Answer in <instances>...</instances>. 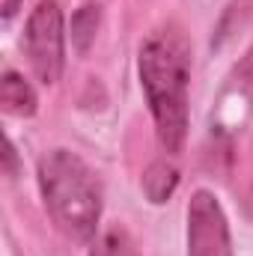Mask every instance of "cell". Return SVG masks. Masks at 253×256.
<instances>
[{
	"label": "cell",
	"instance_id": "1",
	"mask_svg": "<svg viewBox=\"0 0 253 256\" xmlns=\"http://www.w3.org/2000/svg\"><path fill=\"white\" fill-rule=\"evenodd\" d=\"M137 74L161 146L170 155H179L190 126V42L179 24L167 21L143 39Z\"/></svg>",
	"mask_w": 253,
	"mask_h": 256
},
{
	"label": "cell",
	"instance_id": "2",
	"mask_svg": "<svg viewBox=\"0 0 253 256\" xmlns=\"http://www.w3.org/2000/svg\"><path fill=\"white\" fill-rule=\"evenodd\" d=\"M36 179L54 226L74 242H90L102 218V182L90 164L72 149H51L39 158Z\"/></svg>",
	"mask_w": 253,
	"mask_h": 256
},
{
	"label": "cell",
	"instance_id": "3",
	"mask_svg": "<svg viewBox=\"0 0 253 256\" xmlns=\"http://www.w3.org/2000/svg\"><path fill=\"white\" fill-rule=\"evenodd\" d=\"M24 51L33 74L51 86L60 80L66 66V30L63 9L57 0H39L24 27Z\"/></svg>",
	"mask_w": 253,
	"mask_h": 256
},
{
	"label": "cell",
	"instance_id": "4",
	"mask_svg": "<svg viewBox=\"0 0 253 256\" xmlns=\"http://www.w3.org/2000/svg\"><path fill=\"white\" fill-rule=\"evenodd\" d=\"M188 256H232L230 224L212 191H196L188 202Z\"/></svg>",
	"mask_w": 253,
	"mask_h": 256
},
{
	"label": "cell",
	"instance_id": "5",
	"mask_svg": "<svg viewBox=\"0 0 253 256\" xmlns=\"http://www.w3.org/2000/svg\"><path fill=\"white\" fill-rule=\"evenodd\" d=\"M0 104L9 116H33L36 114V92L33 86L12 68L3 72L0 78Z\"/></svg>",
	"mask_w": 253,
	"mask_h": 256
},
{
	"label": "cell",
	"instance_id": "6",
	"mask_svg": "<svg viewBox=\"0 0 253 256\" xmlns=\"http://www.w3.org/2000/svg\"><path fill=\"white\" fill-rule=\"evenodd\" d=\"M140 185H143V194H146L149 202L161 206V202H167V200L173 196V191H176V185H179V170H176L167 158H158V161H152V164L146 167Z\"/></svg>",
	"mask_w": 253,
	"mask_h": 256
},
{
	"label": "cell",
	"instance_id": "7",
	"mask_svg": "<svg viewBox=\"0 0 253 256\" xmlns=\"http://www.w3.org/2000/svg\"><path fill=\"white\" fill-rule=\"evenodd\" d=\"M102 24V6L98 3H86L72 15V45L84 54L90 51V45L96 42V30Z\"/></svg>",
	"mask_w": 253,
	"mask_h": 256
},
{
	"label": "cell",
	"instance_id": "8",
	"mask_svg": "<svg viewBox=\"0 0 253 256\" xmlns=\"http://www.w3.org/2000/svg\"><path fill=\"white\" fill-rule=\"evenodd\" d=\"M90 256H134V248H131V242H128V236L122 230H108L92 244Z\"/></svg>",
	"mask_w": 253,
	"mask_h": 256
},
{
	"label": "cell",
	"instance_id": "9",
	"mask_svg": "<svg viewBox=\"0 0 253 256\" xmlns=\"http://www.w3.org/2000/svg\"><path fill=\"white\" fill-rule=\"evenodd\" d=\"M6 173L15 176V146H12V140H6Z\"/></svg>",
	"mask_w": 253,
	"mask_h": 256
},
{
	"label": "cell",
	"instance_id": "10",
	"mask_svg": "<svg viewBox=\"0 0 253 256\" xmlns=\"http://www.w3.org/2000/svg\"><path fill=\"white\" fill-rule=\"evenodd\" d=\"M18 6H21V0H3V18H12L18 12Z\"/></svg>",
	"mask_w": 253,
	"mask_h": 256
}]
</instances>
